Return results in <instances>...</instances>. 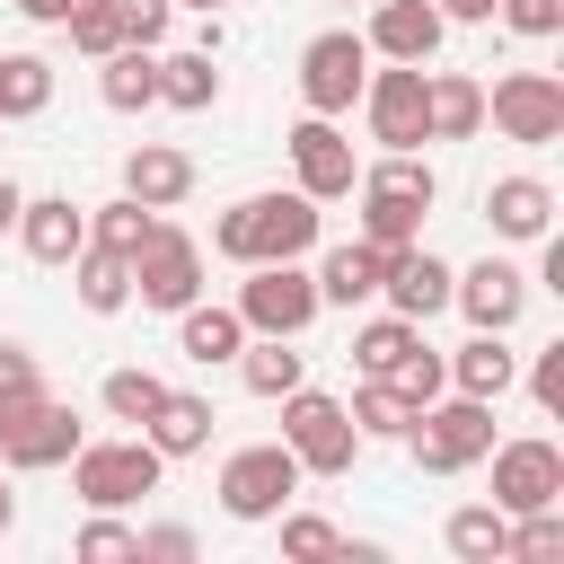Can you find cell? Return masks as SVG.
I'll return each mask as SVG.
<instances>
[{
  "mask_svg": "<svg viewBox=\"0 0 564 564\" xmlns=\"http://www.w3.org/2000/svg\"><path fill=\"white\" fill-rule=\"evenodd\" d=\"M379 379H388V388H397L405 405H432V397L449 388V361H441V352H432V344L414 335V344H405V352H397V361H388Z\"/></svg>",
  "mask_w": 564,
  "mask_h": 564,
  "instance_id": "35",
  "label": "cell"
},
{
  "mask_svg": "<svg viewBox=\"0 0 564 564\" xmlns=\"http://www.w3.org/2000/svg\"><path fill=\"white\" fill-rule=\"evenodd\" d=\"M97 97H106L115 115L159 106V44H115V53L97 62Z\"/></svg>",
  "mask_w": 564,
  "mask_h": 564,
  "instance_id": "26",
  "label": "cell"
},
{
  "mask_svg": "<svg viewBox=\"0 0 564 564\" xmlns=\"http://www.w3.org/2000/svg\"><path fill=\"white\" fill-rule=\"evenodd\" d=\"M449 308H467V326H485V335H511L520 308H529V273L502 264V256H485V264L449 273Z\"/></svg>",
  "mask_w": 564,
  "mask_h": 564,
  "instance_id": "15",
  "label": "cell"
},
{
  "mask_svg": "<svg viewBox=\"0 0 564 564\" xmlns=\"http://www.w3.org/2000/svg\"><path fill=\"white\" fill-rule=\"evenodd\" d=\"M361 115H370V141L379 150H423L432 141V115H423V62H388L361 79Z\"/></svg>",
  "mask_w": 564,
  "mask_h": 564,
  "instance_id": "12",
  "label": "cell"
},
{
  "mask_svg": "<svg viewBox=\"0 0 564 564\" xmlns=\"http://www.w3.org/2000/svg\"><path fill=\"white\" fill-rule=\"evenodd\" d=\"M423 115H432V141H476L485 132V79L423 70Z\"/></svg>",
  "mask_w": 564,
  "mask_h": 564,
  "instance_id": "23",
  "label": "cell"
},
{
  "mask_svg": "<svg viewBox=\"0 0 564 564\" xmlns=\"http://www.w3.org/2000/svg\"><path fill=\"white\" fill-rule=\"evenodd\" d=\"M529 397H538V414H564V344H546V352H538Z\"/></svg>",
  "mask_w": 564,
  "mask_h": 564,
  "instance_id": "44",
  "label": "cell"
},
{
  "mask_svg": "<svg viewBox=\"0 0 564 564\" xmlns=\"http://www.w3.org/2000/svg\"><path fill=\"white\" fill-rule=\"evenodd\" d=\"M123 194L150 203V212H176L194 194V159L176 141H141V150H123Z\"/></svg>",
  "mask_w": 564,
  "mask_h": 564,
  "instance_id": "20",
  "label": "cell"
},
{
  "mask_svg": "<svg viewBox=\"0 0 564 564\" xmlns=\"http://www.w3.org/2000/svg\"><path fill=\"white\" fill-rule=\"evenodd\" d=\"M485 458H494V511H511V520H520V511L564 502V449H555V441H538V432H529V441H494Z\"/></svg>",
  "mask_w": 564,
  "mask_h": 564,
  "instance_id": "14",
  "label": "cell"
},
{
  "mask_svg": "<svg viewBox=\"0 0 564 564\" xmlns=\"http://www.w3.org/2000/svg\"><path fill=\"white\" fill-rule=\"evenodd\" d=\"M485 449H494V405L485 397H432V405H414V423H405V458L423 467V476H467V467H485Z\"/></svg>",
  "mask_w": 564,
  "mask_h": 564,
  "instance_id": "3",
  "label": "cell"
},
{
  "mask_svg": "<svg viewBox=\"0 0 564 564\" xmlns=\"http://www.w3.org/2000/svg\"><path fill=\"white\" fill-rule=\"evenodd\" d=\"M273 520H282V555H291V564L344 555V529H335V520H317V511H273Z\"/></svg>",
  "mask_w": 564,
  "mask_h": 564,
  "instance_id": "38",
  "label": "cell"
},
{
  "mask_svg": "<svg viewBox=\"0 0 564 564\" xmlns=\"http://www.w3.org/2000/svg\"><path fill=\"white\" fill-rule=\"evenodd\" d=\"M9 520H18V494H9V485H0V538H9Z\"/></svg>",
  "mask_w": 564,
  "mask_h": 564,
  "instance_id": "49",
  "label": "cell"
},
{
  "mask_svg": "<svg viewBox=\"0 0 564 564\" xmlns=\"http://www.w3.org/2000/svg\"><path fill=\"white\" fill-rule=\"evenodd\" d=\"M53 106V62L44 53H0V123H26Z\"/></svg>",
  "mask_w": 564,
  "mask_h": 564,
  "instance_id": "31",
  "label": "cell"
},
{
  "mask_svg": "<svg viewBox=\"0 0 564 564\" xmlns=\"http://www.w3.org/2000/svg\"><path fill=\"white\" fill-rule=\"evenodd\" d=\"M282 405V449L300 458V476H352V458L370 449L361 432H352V414H344V397H326V388H291V397H273Z\"/></svg>",
  "mask_w": 564,
  "mask_h": 564,
  "instance_id": "4",
  "label": "cell"
},
{
  "mask_svg": "<svg viewBox=\"0 0 564 564\" xmlns=\"http://www.w3.org/2000/svg\"><path fill=\"white\" fill-rule=\"evenodd\" d=\"M9 9H18V18H26V26H62V18H70V9H79V0H9Z\"/></svg>",
  "mask_w": 564,
  "mask_h": 564,
  "instance_id": "45",
  "label": "cell"
},
{
  "mask_svg": "<svg viewBox=\"0 0 564 564\" xmlns=\"http://www.w3.org/2000/svg\"><path fill=\"white\" fill-rule=\"evenodd\" d=\"M62 26H70V44H79L88 62H106V53L123 44V18H115V0H79V9L62 18Z\"/></svg>",
  "mask_w": 564,
  "mask_h": 564,
  "instance_id": "39",
  "label": "cell"
},
{
  "mask_svg": "<svg viewBox=\"0 0 564 564\" xmlns=\"http://www.w3.org/2000/svg\"><path fill=\"white\" fill-rule=\"evenodd\" d=\"M159 397H167V379H159V370H141V361L106 370V388H97V405H106L115 423H132V432L150 423V405H159Z\"/></svg>",
  "mask_w": 564,
  "mask_h": 564,
  "instance_id": "32",
  "label": "cell"
},
{
  "mask_svg": "<svg viewBox=\"0 0 564 564\" xmlns=\"http://www.w3.org/2000/svg\"><path fill=\"white\" fill-rule=\"evenodd\" d=\"M26 397H44V370H35V352H26V344H9V335H0V414H18Z\"/></svg>",
  "mask_w": 564,
  "mask_h": 564,
  "instance_id": "40",
  "label": "cell"
},
{
  "mask_svg": "<svg viewBox=\"0 0 564 564\" xmlns=\"http://www.w3.org/2000/svg\"><path fill=\"white\" fill-rule=\"evenodd\" d=\"M352 194H361V212H352L361 229H352V238H370V247L388 256V247H414V238H423V212H432L441 176H432L414 150H388L379 167L352 176Z\"/></svg>",
  "mask_w": 564,
  "mask_h": 564,
  "instance_id": "2",
  "label": "cell"
},
{
  "mask_svg": "<svg viewBox=\"0 0 564 564\" xmlns=\"http://www.w3.org/2000/svg\"><path fill=\"white\" fill-rule=\"evenodd\" d=\"M494 18H502L511 35H529V44L564 35V0H494Z\"/></svg>",
  "mask_w": 564,
  "mask_h": 564,
  "instance_id": "41",
  "label": "cell"
},
{
  "mask_svg": "<svg viewBox=\"0 0 564 564\" xmlns=\"http://www.w3.org/2000/svg\"><path fill=\"white\" fill-rule=\"evenodd\" d=\"M414 335H423V326H414V317H397V308H388V317H370V326H352V370H361V379H379Z\"/></svg>",
  "mask_w": 564,
  "mask_h": 564,
  "instance_id": "36",
  "label": "cell"
},
{
  "mask_svg": "<svg viewBox=\"0 0 564 564\" xmlns=\"http://www.w3.org/2000/svg\"><path fill=\"white\" fill-rule=\"evenodd\" d=\"M194 44H203V53L220 62V44H229V26H220V9H203V26H194Z\"/></svg>",
  "mask_w": 564,
  "mask_h": 564,
  "instance_id": "47",
  "label": "cell"
},
{
  "mask_svg": "<svg viewBox=\"0 0 564 564\" xmlns=\"http://www.w3.org/2000/svg\"><path fill=\"white\" fill-rule=\"evenodd\" d=\"M361 79H370V44H361L352 26L308 35V53H300V97H308V115H352V106H361Z\"/></svg>",
  "mask_w": 564,
  "mask_h": 564,
  "instance_id": "11",
  "label": "cell"
},
{
  "mask_svg": "<svg viewBox=\"0 0 564 564\" xmlns=\"http://www.w3.org/2000/svg\"><path fill=\"white\" fill-rule=\"evenodd\" d=\"M441 35H449V18H441L432 0H379L361 44H370V62H432Z\"/></svg>",
  "mask_w": 564,
  "mask_h": 564,
  "instance_id": "17",
  "label": "cell"
},
{
  "mask_svg": "<svg viewBox=\"0 0 564 564\" xmlns=\"http://www.w3.org/2000/svg\"><path fill=\"white\" fill-rule=\"evenodd\" d=\"M132 300H141V308H167V317H176L185 300H203V247H194L167 212H159V229H150L141 256H132Z\"/></svg>",
  "mask_w": 564,
  "mask_h": 564,
  "instance_id": "9",
  "label": "cell"
},
{
  "mask_svg": "<svg viewBox=\"0 0 564 564\" xmlns=\"http://www.w3.org/2000/svg\"><path fill=\"white\" fill-rule=\"evenodd\" d=\"M79 441H88V432H79V414H70L62 397H26L18 414H0V467H9V476H44V467H62Z\"/></svg>",
  "mask_w": 564,
  "mask_h": 564,
  "instance_id": "10",
  "label": "cell"
},
{
  "mask_svg": "<svg viewBox=\"0 0 564 564\" xmlns=\"http://www.w3.org/2000/svg\"><path fill=\"white\" fill-rule=\"evenodd\" d=\"M344 414H352V432H361V441H405V423H414V405H405L388 379H361Z\"/></svg>",
  "mask_w": 564,
  "mask_h": 564,
  "instance_id": "33",
  "label": "cell"
},
{
  "mask_svg": "<svg viewBox=\"0 0 564 564\" xmlns=\"http://www.w3.org/2000/svg\"><path fill=\"white\" fill-rule=\"evenodd\" d=\"M441 361H449V388H458V397H485V405H502L511 379H520V352H511L502 335H485V326H476L458 352H441Z\"/></svg>",
  "mask_w": 564,
  "mask_h": 564,
  "instance_id": "21",
  "label": "cell"
},
{
  "mask_svg": "<svg viewBox=\"0 0 564 564\" xmlns=\"http://www.w3.org/2000/svg\"><path fill=\"white\" fill-rule=\"evenodd\" d=\"M379 300H388L397 317H414V326H423V317H441V308H449V264H441L423 238H414V247H388V256H379Z\"/></svg>",
  "mask_w": 564,
  "mask_h": 564,
  "instance_id": "16",
  "label": "cell"
},
{
  "mask_svg": "<svg viewBox=\"0 0 564 564\" xmlns=\"http://www.w3.org/2000/svg\"><path fill=\"white\" fill-rule=\"evenodd\" d=\"M291 494H300V458L282 449V441H247V449H229L220 458V511L229 520H273V511H291Z\"/></svg>",
  "mask_w": 564,
  "mask_h": 564,
  "instance_id": "7",
  "label": "cell"
},
{
  "mask_svg": "<svg viewBox=\"0 0 564 564\" xmlns=\"http://www.w3.org/2000/svg\"><path fill=\"white\" fill-rule=\"evenodd\" d=\"M432 9H441V18H458V26H485V18H494V0H432Z\"/></svg>",
  "mask_w": 564,
  "mask_h": 564,
  "instance_id": "46",
  "label": "cell"
},
{
  "mask_svg": "<svg viewBox=\"0 0 564 564\" xmlns=\"http://www.w3.org/2000/svg\"><path fill=\"white\" fill-rule=\"evenodd\" d=\"M62 467H70V494H79L88 511H123V502L159 494V476H167V458L150 449V432H123V441H79Z\"/></svg>",
  "mask_w": 564,
  "mask_h": 564,
  "instance_id": "5",
  "label": "cell"
},
{
  "mask_svg": "<svg viewBox=\"0 0 564 564\" xmlns=\"http://www.w3.org/2000/svg\"><path fill=\"white\" fill-rule=\"evenodd\" d=\"M317 212L326 203H308L300 185L282 194H247V203H229L220 220H212V247L229 256V264H291V256H308L317 247Z\"/></svg>",
  "mask_w": 564,
  "mask_h": 564,
  "instance_id": "1",
  "label": "cell"
},
{
  "mask_svg": "<svg viewBox=\"0 0 564 564\" xmlns=\"http://www.w3.org/2000/svg\"><path fill=\"white\" fill-rule=\"evenodd\" d=\"M238 344H247L238 308H220V300H185V308H176V352H185V361L220 370V361H238Z\"/></svg>",
  "mask_w": 564,
  "mask_h": 564,
  "instance_id": "25",
  "label": "cell"
},
{
  "mask_svg": "<svg viewBox=\"0 0 564 564\" xmlns=\"http://www.w3.org/2000/svg\"><path fill=\"white\" fill-rule=\"evenodd\" d=\"M361 300H379V247L344 238L317 256V308H361Z\"/></svg>",
  "mask_w": 564,
  "mask_h": 564,
  "instance_id": "24",
  "label": "cell"
},
{
  "mask_svg": "<svg viewBox=\"0 0 564 564\" xmlns=\"http://www.w3.org/2000/svg\"><path fill=\"white\" fill-rule=\"evenodd\" d=\"M18 203H26V185H18V176H0V238L18 229Z\"/></svg>",
  "mask_w": 564,
  "mask_h": 564,
  "instance_id": "48",
  "label": "cell"
},
{
  "mask_svg": "<svg viewBox=\"0 0 564 564\" xmlns=\"http://www.w3.org/2000/svg\"><path fill=\"white\" fill-rule=\"evenodd\" d=\"M159 106H176V115L220 106V70H212L203 44H194V53H159Z\"/></svg>",
  "mask_w": 564,
  "mask_h": 564,
  "instance_id": "30",
  "label": "cell"
},
{
  "mask_svg": "<svg viewBox=\"0 0 564 564\" xmlns=\"http://www.w3.org/2000/svg\"><path fill=\"white\" fill-rule=\"evenodd\" d=\"M150 229H159V212H150V203H132V194H115V203H97V212H88V238H97V247H115V256H141V238H150Z\"/></svg>",
  "mask_w": 564,
  "mask_h": 564,
  "instance_id": "34",
  "label": "cell"
},
{
  "mask_svg": "<svg viewBox=\"0 0 564 564\" xmlns=\"http://www.w3.org/2000/svg\"><path fill=\"white\" fill-rule=\"evenodd\" d=\"M79 564H141V529H123L115 511H88V529L70 538Z\"/></svg>",
  "mask_w": 564,
  "mask_h": 564,
  "instance_id": "37",
  "label": "cell"
},
{
  "mask_svg": "<svg viewBox=\"0 0 564 564\" xmlns=\"http://www.w3.org/2000/svg\"><path fill=\"white\" fill-rule=\"evenodd\" d=\"M115 18H123V44H159L176 26V0H115Z\"/></svg>",
  "mask_w": 564,
  "mask_h": 564,
  "instance_id": "42",
  "label": "cell"
},
{
  "mask_svg": "<svg viewBox=\"0 0 564 564\" xmlns=\"http://www.w3.org/2000/svg\"><path fill=\"white\" fill-rule=\"evenodd\" d=\"M70 291H79V308L88 317H115V308H132V256H115V247H79L70 256Z\"/></svg>",
  "mask_w": 564,
  "mask_h": 564,
  "instance_id": "27",
  "label": "cell"
},
{
  "mask_svg": "<svg viewBox=\"0 0 564 564\" xmlns=\"http://www.w3.org/2000/svg\"><path fill=\"white\" fill-rule=\"evenodd\" d=\"M485 220H494V238L538 247V238L555 229V185H546V176H494V185H485Z\"/></svg>",
  "mask_w": 564,
  "mask_h": 564,
  "instance_id": "18",
  "label": "cell"
},
{
  "mask_svg": "<svg viewBox=\"0 0 564 564\" xmlns=\"http://www.w3.org/2000/svg\"><path fill=\"white\" fill-rule=\"evenodd\" d=\"M141 564H194V529H185V520L141 529Z\"/></svg>",
  "mask_w": 564,
  "mask_h": 564,
  "instance_id": "43",
  "label": "cell"
},
{
  "mask_svg": "<svg viewBox=\"0 0 564 564\" xmlns=\"http://www.w3.org/2000/svg\"><path fill=\"white\" fill-rule=\"evenodd\" d=\"M485 115H494L502 141L546 150V141H564V79H555V70H502V79L485 88Z\"/></svg>",
  "mask_w": 564,
  "mask_h": 564,
  "instance_id": "8",
  "label": "cell"
},
{
  "mask_svg": "<svg viewBox=\"0 0 564 564\" xmlns=\"http://www.w3.org/2000/svg\"><path fill=\"white\" fill-rule=\"evenodd\" d=\"M229 308H238L247 335H291V344H300V335L317 326V273H308L300 256H291V264H247V282H238Z\"/></svg>",
  "mask_w": 564,
  "mask_h": 564,
  "instance_id": "6",
  "label": "cell"
},
{
  "mask_svg": "<svg viewBox=\"0 0 564 564\" xmlns=\"http://www.w3.org/2000/svg\"><path fill=\"white\" fill-rule=\"evenodd\" d=\"M18 247H26L35 264H70V256L88 247V212H79L70 194H26V203H18Z\"/></svg>",
  "mask_w": 564,
  "mask_h": 564,
  "instance_id": "19",
  "label": "cell"
},
{
  "mask_svg": "<svg viewBox=\"0 0 564 564\" xmlns=\"http://www.w3.org/2000/svg\"><path fill=\"white\" fill-rule=\"evenodd\" d=\"M185 9H229V0H185Z\"/></svg>",
  "mask_w": 564,
  "mask_h": 564,
  "instance_id": "50",
  "label": "cell"
},
{
  "mask_svg": "<svg viewBox=\"0 0 564 564\" xmlns=\"http://www.w3.org/2000/svg\"><path fill=\"white\" fill-rule=\"evenodd\" d=\"M441 546H449L458 564H502V546H511V511H494V502H458L449 529H441Z\"/></svg>",
  "mask_w": 564,
  "mask_h": 564,
  "instance_id": "29",
  "label": "cell"
},
{
  "mask_svg": "<svg viewBox=\"0 0 564 564\" xmlns=\"http://www.w3.org/2000/svg\"><path fill=\"white\" fill-rule=\"evenodd\" d=\"M212 423H220V414H212V397L167 388V397L150 405V423H141V432H150V449H159V458H203V449H212Z\"/></svg>",
  "mask_w": 564,
  "mask_h": 564,
  "instance_id": "22",
  "label": "cell"
},
{
  "mask_svg": "<svg viewBox=\"0 0 564 564\" xmlns=\"http://www.w3.org/2000/svg\"><path fill=\"white\" fill-rule=\"evenodd\" d=\"M282 150H291V176H300V194H308V203H344V194H352V176H361L352 132H344L335 115H300Z\"/></svg>",
  "mask_w": 564,
  "mask_h": 564,
  "instance_id": "13",
  "label": "cell"
},
{
  "mask_svg": "<svg viewBox=\"0 0 564 564\" xmlns=\"http://www.w3.org/2000/svg\"><path fill=\"white\" fill-rule=\"evenodd\" d=\"M238 379H247V397H291L300 379H308V352H291V335H247L238 344Z\"/></svg>",
  "mask_w": 564,
  "mask_h": 564,
  "instance_id": "28",
  "label": "cell"
}]
</instances>
